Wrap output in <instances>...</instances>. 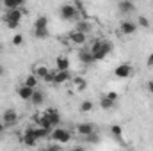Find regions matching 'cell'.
<instances>
[{
  "mask_svg": "<svg viewBox=\"0 0 153 151\" xmlns=\"http://www.w3.org/2000/svg\"><path fill=\"white\" fill-rule=\"evenodd\" d=\"M34 121H36L38 124H41V126L48 128V130H53V128L59 126V123H61V114L57 112L55 109H48V110H45L43 114L34 115Z\"/></svg>",
  "mask_w": 153,
  "mask_h": 151,
  "instance_id": "6da1fadb",
  "label": "cell"
},
{
  "mask_svg": "<svg viewBox=\"0 0 153 151\" xmlns=\"http://www.w3.org/2000/svg\"><path fill=\"white\" fill-rule=\"evenodd\" d=\"M89 50H91V53L94 55L96 61H103V59L114 50V44H112L109 39H96V41L91 43Z\"/></svg>",
  "mask_w": 153,
  "mask_h": 151,
  "instance_id": "7a4b0ae2",
  "label": "cell"
},
{
  "mask_svg": "<svg viewBox=\"0 0 153 151\" xmlns=\"http://www.w3.org/2000/svg\"><path fill=\"white\" fill-rule=\"evenodd\" d=\"M23 18V13L20 7H14V9H7L5 14H4V23L7 29H18L20 27V21Z\"/></svg>",
  "mask_w": 153,
  "mask_h": 151,
  "instance_id": "3957f363",
  "label": "cell"
},
{
  "mask_svg": "<svg viewBox=\"0 0 153 151\" xmlns=\"http://www.w3.org/2000/svg\"><path fill=\"white\" fill-rule=\"evenodd\" d=\"M59 14H61V18L66 20V21H78V20H80V11L76 9L73 4H64V5H61V7H59Z\"/></svg>",
  "mask_w": 153,
  "mask_h": 151,
  "instance_id": "277c9868",
  "label": "cell"
},
{
  "mask_svg": "<svg viewBox=\"0 0 153 151\" xmlns=\"http://www.w3.org/2000/svg\"><path fill=\"white\" fill-rule=\"evenodd\" d=\"M50 139L59 142V144H66V142L71 141V133L68 130H64V128H53L52 133H50Z\"/></svg>",
  "mask_w": 153,
  "mask_h": 151,
  "instance_id": "5b68a950",
  "label": "cell"
},
{
  "mask_svg": "<svg viewBox=\"0 0 153 151\" xmlns=\"http://www.w3.org/2000/svg\"><path fill=\"white\" fill-rule=\"evenodd\" d=\"M18 121H20L18 114L14 112V110H11V109L2 114V123L5 124V128H13V126H16V124H18Z\"/></svg>",
  "mask_w": 153,
  "mask_h": 151,
  "instance_id": "8992f818",
  "label": "cell"
},
{
  "mask_svg": "<svg viewBox=\"0 0 153 151\" xmlns=\"http://www.w3.org/2000/svg\"><path fill=\"white\" fill-rule=\"evenodd\" d=\"M137 29H139L137 21H132V20H125V21H121V25H119V32L125 34V36H132V34H135Z\"/></svg>",
  "mask_w": 153,
  "mask_h": 151,
  "instance_id": "52a82bcc",
  "label": "cell"
},
{
  "mask_svg": "<svg viewBox=\"0 0 153 151\" xmlns=\"http://www.w3.org/2000/svg\"><path fill=\"white\" fill-rule=\"evenodd\" d=\"M78 61H80L84 66H91V64L96 62V59H94V55L91 53L89 48H80V50H78Z\"/></svg>",
  "mask_w": 153,
  "mask_h": 151,
  "instance_id": "ba28073f",
  "label": "cell"
},
{
  "mask_svg": "<svg viewBox=\"0 0 153 151\" xmlns=\"http://www.w3.org/2000/svg\"><path fill=\"white\" fill-rule=\"evenodd\" d=\"M29 132L38 139V141H43V139H50V133H52V130H48V128H45V126H32V128H29Z\"/></svg>",
  "mask_w": 153,
  "mask_h": 151,
  "instance_id": "9c48e42d",
  "label": "cell"
},
{
  "mask_svg": "<svg viewBox=\"0 0 153 151\" xmlns=\"http://www.w3.org/2000/svg\"><path fill=\"white\" fill-rule=\"evenodd\" d=\"M117 9H119L121 14H130V13L135 11V5H134L132 0H119L117 2Z\"/></svg>",
  "mask_w": 153,
  "mask_h": 151,
  "instance_id": "30bf717a",
  "label": "cell"
},
{
  "mask_svg": "<svg viewBox=\"0 0 153 151\" xmlns=\"http://www.w3.org/2000/svg\"><path fill=\"white\" fill-rule=\"evenodd\" d=\"M93 132H94V124L89 123V121L80 123V124L76 126V133H78L80 137H85V135H89V133H93Z\"/></svg>",
  "mask_w": 153,
  "mask_h": 151,
  "instance_id": "8fae6325",
  "label": "cell"
},
{
  "mask_svg": "<svg viewBox=\"0 0 153 151\" xmlns=\"http://www.w3.org/2000/svg\"><path fill=\"white\" fill-rule=\"evenodd\" d=\"M68 38H70V41H71V43H73V44H84V43H85V39H87V34H85V32H80V30H71V32H70V36H68Z\"/></svg>",
  "mask_w": 153,
  "mask_h": 151,
  "instance_id": "7c38bea8",
  "label": "cell"
},
{
  "mask_svg": "<svg viewBox=\"0 0 153 151\" xmlns=\"http://www.w3.org/2000/svg\"><path fill=\"white\" fill-rule=\"evenodd\" d=\"M114 75L117 78H128V76L132 75V66L130 64H119L114 70Z\"/></svg>",
  "mask_w": 153,
  "mask_h": 151,
  "instance_id": "4fadbf2b",
  "label": "cell"
},
{
  "mask_svg": "<svg viewBox=\"0 0 153 151\" xmlns=\"http://www.w3.org/2000/svg\"><path fill=\"white\" fill-rule=\"evenodd\" d=\"M32 94H34V87H30V85H27V84H23L22 87H18V96H20L22 100L29 101V100L32 98Z\"/></svg>",
  "mask_w": 153,
  "mask_h": 151,
  "instance_id": "5bb4252c",
  "label": "cell"
},
{
  "mask_svg": "<svg viewBox=\"0 0 153 151\" xmlns=\"http://www.w3.org/2000/svg\"><path fill=\"white\" fill-rule=\"evenodd\" d=\"M68 80H71V73L70 70H64V71H55V78H53V84H66Z\"/></svg>",
  "mask_w": 153,
  "mask_h": 151,
  "instance_id": "9a60e30c",
  "label": "cell"
},
{
  "mask_svg": "<svg viewBox=\"0 0 153 151\" xmlns=\"http://www.w3.org/2000/svg\"><path fill=\"white\" fill-rule=\"evenodd\" d=\"M22 142H23L27 148H36V146H38V139H36V137H34V135H32L29 130L23 133V137H22Z\"/></svg>",
  "mask_w": 153,
  "mask_h": 151,
  "instance_id": "2e32d148",
  "label": "cell"
},
{
  "mask_svg": "<svg viewBox=\"0 0 153 151\" xmlns=\"http://www.w3.org/2000/svg\"><path fill=\"white\" fill-rule=\"evenodd\" d=\"M34 107H41L43 103H45V93L43 91H38V89H34V94H32V98L29 100Z\"/></svg>",
  "mask_w": 153,
  "mask_h": 151,
  "instance_id": "e0dca14e",
  "label": "cell"
},
{
  "mask_svg": "<svg viewBox=\"0 0 153 151\" xmlns=\"http://www.w3.org/2000/svg\"><path fill=\"white\" fill-rule=\"evenodd\" d=\"M76 30H80V32H85V34H89L91 30H93V23H89L87 20H78L76 21Z\"/></svg>",
  "mask_w": 153,
  "mask_h": 151,
  "instance_id": "ac0fdd59",
  "label": "cell"
},
{
  "mask_svg": "<svg viewBox=\"0 0 153 151\" xmlns=\"http://www.w3.org/2000/svg\"><path fill=\"white\" fill-rule=\"evenodd\" d=\"M55 68L59 70V71H64V70H70V59L68 57H57V61H55Z\"/></svg>",
  "mask_w": 153,
  "mask_h": 151,
  "instance_id": "d6986e66",
  "label": "cell"
},
{
  "mask_svg": "<svg viewBox=\"0 0 153 151\" xmlns=\"http://www.w3.org/2000/svg\"><path fill=\"white\" fill-rule=\"evenodd\" d=\"M116 103H117V101L111 100V98H107V96H103V98L100 100V107H102L103 110H111V109H114Z\"/></svg>",
  "mask_w": 153,
  "mask_h": 151,
  "instance_id": "ffe728a7",
  "label": "cell"
},
{
  "mask_svg": "<svg viewBox=\"0 0 153 151\" xmlns=\"http://www.w3.org/2000/svg\"><path fill=\"white\" fill-rule=\"evenodd\" d=\"M5 9H14V7H22L25 4V0H2Z\"/></svg>",
  "mask_w": 153,
  "mask_h": 151,
  "instance_id": "44dd1931",
  "label": "cell"
},
{
  "mask_svg": "<svg viewBox=\"0 0 153 151\" xmlns=\"http://www.w3.org/2000/svg\"><path fill=\"white\" fill-rule=\"evenodd\" d=\"M48 36H50L48 27H45V29H34V38L36 39H46Z\"/></svg>",
  "mask_w": 153,
  "mask_h": 151,
  "instance_id": "7402d4cb",
  "label": "cell"
},
{
  "mask_svg": "<svg viewBox=\"0 0 153 151\" xmlns=\"http://www.w3.org/2000/svg\"><path fill=\"white\" fill-rule=\"evenodd\" d=\"M93 109H94V103H93L91 100H84V101L80 103V112L87 114V112H91Z\"/></svg>",
  "mask_w": 153,
  "mask_h": 151,
  "instance_id": "603a6c76",
  "label": "cell"
},
{
  "mask_svg": "<svg viewBox=\"0 0 153 151\" xmlns=\"http://www.w3.org/2000/svg\"><path fill=\"white\" fill-rule=\"evenodd\" d=\"M45 27H48V18L46 16H39L34 21V29H45Z\"/></svg>",
  "mask_w": 153,
  "mask_h": 151,
  "instance_id": "cb8c5ba5",
  "label": "cell"
},
{
  "mask_svg": "<svg viewBox=\"0 0 153 151\" xmlns=\"http://www.w3.org/2000/svg\"><path fill=\"white\" fill-rule=\"evenodd\" d=\"M111 135H112L114 139H119V137L123 135V128H121L119 124H112V126H111Z\"/></svg>",
  "mask_w": 153,
  "mask_h": 151,
  "instance_id": "d4e9b609",
  "label": "cell"
},
{
  "mask_svg": "<svg viewBox=\"0 0 153 151\" xmlns=\"http://www.w3.org/2000/svg\"><path fill=\"white\" fill-rule=\"evenodd\" d=\"M50 70H48V66H38L36 68V71H34V75L38 76V78H45V75L48 73Z\"/></svg>",
  "mask_w": 153,
  "mask_h": 151,
  "instance_id": "484cf974",
  "label": "cell"
},
{
  "mask_svg": "<svg viewBox=\"0 0 153 151\" xmlns=\"http://www.w3.org/2000/svg\"><path fill=\"white\" fill-rule=\"evenodd\" d=\"M73 84H75V87L78 91H84V89H85V80H84L82 76H75V78H73Z\"/></svg>",
  "mask_w": 153,
  "mask_h": 151,
  "instance_id": "4316f807",
  "label": "cell"
},
{
  "mask_svg": "<svg viewBox=\"0 0 153 151\" xmlns=\"http://www.w3.org/2000/svg\"><path fill=\"white\" fill-rule=\"evenodd\" d=\"M25 84L36 89V87H38V76L34 75V73H32V75H29V76H27V78H25Z\"/></svg>",
  "mask_w": 153,
  "mask_h": 151,
  "instance_id": "83f0119b",
  "label": "cell"
},
{
  "mask_svg": "<svg viewBox=\"0 0 153 151\" xmlns=\"http://www.w3.org/2000/svg\"><path fill=\"white\" fill-rule=\"evenodd\" d=\"M137 25L143 27V29H148V27H150V21H148L146 16H139V18H137Z\"/></svg>",
  "mask_w": 153,
  "mask_h": 151,
  "instance_id": "f1b7e54d",
  "label": "cell"
},
{
  "mask_svg": "<svg viewBox=\"0 0 153 151\" xmlns=\"http://www.w3.org/2000/svg\"><path fill=\"white\" fill-rule=\"evenodd\" d=\"M22 43H23V36H22V34H14V36H13V44H14V46H20Z\"/></svg>",
  "mask_w": 153,
  "mask_h": 151,
  "instance_id": "f546056e",
  "label": "cell"
},
{
  "mask_svg": "<svg viewBox=\"0 0 153 151\" xmlns=\"http://www.w3.org/2000/svg\"><path fill=\"white\" fill-rule=\"evenodd\" d=\"M53 78H55V71H48L46 75H45V82H48V84H53Z\"/></svg>",
  "mask_w": 153,
  "mask_h": 151,
  "instance_id": "4dcf8cb0",
  "label": "cell"
},
{
  "mask_svg": "<svg viewBox=\"0 0 153 151\" xmlns=\"http://www.w3.org/2000/svg\"><path fill=\"white\" fill-rule=\"evenodd\" d=\"M105 96H107V98H111V100H114V101H117V100H119V94H117L116 91H109Z\"/></svg>",
  "mask_w": 153,
  "mask_h": 151,
  "instance_id": "1f68e13d",
  "label": "cell"
},
{
  "mask_svg": "<svg viewBox=\"0 0 153 151\" xmlns=\"http://www.w3.org/2000/svg\"><path fill=\"white\" fill-rule=\"evenodd\" d=\"M146 87H148V93H150V94H153V80H150V82H148V85H146Z\"/></svg>",
  "mask_w": 153,
  "mask_h": 151,
  "instance_id": "d6a6232c",
  "label": "cell"
},
{
  "mask_svg": "<svg viewBox=\"0 0 153 151\" xmlns=\"http://www.w3.org/2000/svg\"><path fill=\"white\" fill-rule=\"evenodd\" d=\"M146 64H148V66H153V52L150 53V57H148V61H146Z\"/></svg>",
  "mask_w": 153,
  "mask_h": 151,
  "instance_id": "836d02e7",
  "label": "cell"
},
{
  "mask_svg": "<svg viewBox=\"0 0 153 151\" xmlns=\"http://www.w3.org/2000/svg\"><path fill=\"white\" fill-rule=\"evenodd\" d=\"M4 130H5V124H4V123H2V119H0V133H2Z\"/></svg>",
  "mask_w": 153,
  "mask_h": 151,
  "instance_id": "e575fe53",
  "label": "cell"
},
{
  "mask_svg": "<svg viewBox=\"0 0 153 151\" xmlns=\"http://www.w3.org/2000/svg\"><path fill=\"white\" fill-rule=\"evenodd\" d=\"M4 75V68H2V66H0V76Z\"/></svg>",
  "mask_w": 153,
  "mask_h": 151,
  "instance_id": "d590c367",
  "label": "cell"
},
{
  "mask_svg": "<svg viewBox=\"0 0 153 151\" xmlns=\"http://www.w3.org/2000/svg\"><path fill=\"white\" fill-rule=\"evenodd\" d=\"M0 2H2V0H0Z\"/></svg>",
  "mask_w": 153,
  "mask_h": 151,
  "instance_id": "8d00e7d4",
  "label": "cell"
}]
</instances>
